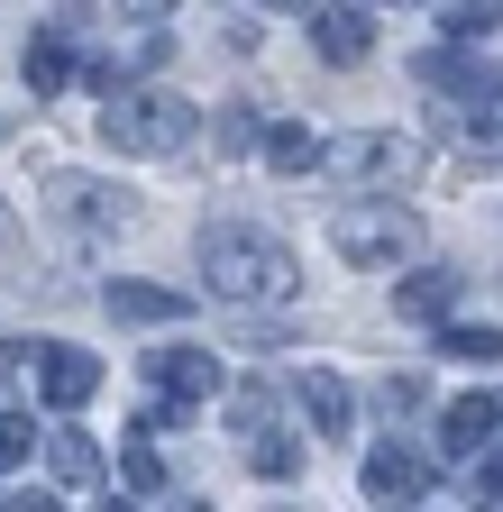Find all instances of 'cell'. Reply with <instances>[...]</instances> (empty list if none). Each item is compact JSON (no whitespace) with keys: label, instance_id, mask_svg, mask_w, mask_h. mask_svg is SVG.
Listing matches in <instances>:
<instances>
[{"label":"cell","instance_id":"cell-1","mask_svg":"<svg viewBox=\"0 0 503 512\" xmlns=\"http://www.w3.org/2000/svg\"><path fill=\"white\" fill-rule=\"evenodd\" d=\"M202 284L220 302H293L302 266H293V247L266 238V229H211L202 238Z\"/></svg>","mask_w":503,"mask_h":512},{"label":"cell","instance_id":"cell-2","mask_svg":"<svg viewBox=\"0 0 503 512\" xmlns=\"http://www.w3.org/2000/svg\"><path fill=\"white\" fill-rule=\"evenodd\" d=\"M101 138L129 156H183L193 147V101L174 92H110L101 101Z\"/></svg>","mask_w":503,"mask_h":512},{"label":"cell","instance_id":"cell-3","mask_svg":"<svg viewBox=\"0 0 503 512\" xmlns=\"http://www.w3.org/2000/svg\"><path fill=\"white\" fill-rule=\"evenodd\" d=\"M330 247L348 256V266L385 275V266H403V256L421 247V220H412V211H394V202H348V211L330 220Z\"/></svg>","mask_w":503,"mask_h":512},{"label":"cell","instance_id":"cell-4","mask_svg":"<svg viewBox=\"0 0 503 512\" xmlns=\"http://www.w3.org/2000/svg\"><path fill=\"white\" fill-rule=\"evenodd\" d=\"M28 366H37V394H46L55 412H83V403L101 394V357H92V348H65V339H37V348H28Z\"/></svg>","mask_w":503,"mask_h":512},{"label":"cell","instance_id":"cell-5","mask_svg":"<svg viewBox=\"0 0 503 512\" xmlns=\"http://www.w3.org/2000/svg\"><path fill=\"white\" fill-rule=\"evenodd\" d=\"M311 55L321 64H366L375 55V28H366V10H348V0H311Z\"/></svg>","mask_w":503,"mask_h":512},{"label":"cell","instance_id":"cell-6","mask_svg":"<svg viewBox=\"0 0 503 512\" xmlns=\"http://www.w3.org/2000/svg\"><path fill=\"white\" fill-rule=\"evenodd\" d=\"M330 165H339V174H357V183H403V174L421 165V147H412V138H394V128H366V138L330 147Z\"/></svg>","mask_w":503,"mask_h":512},{"label":"cell","instance_id":"cell-7","mask_svg":"<svg viewBox=\"0 0 503 512\" xmlns=\"http://www.w3.org/2000/svg\"><path fill=\"white\" fill-rule=\"evenodd\" d=\"M421 494H430V458L421 448H403V439L366 448V503H421Z\"/></svg>","mask_w":503,"mask_h":512},{"label":"cell","instance_id":"cell-8","mask_svg":"<svg viewBox=\"0 0 503 512\" xmlns=\"http://www.w3.org/2000/svg\"><path fill=\"white\" fill-rule=\"evenodd\" d=\"M494 439H503V403L494 394H458L439 412V448H449V458H485Z\"/></svg>","mask_w":503,"mask_h":512},{"label":"cell","instance_id":"cell-9","mask_svg":"<svg viewBox=\"0 0 503 512\" xmlns=\"http://www.w3.org/2000/svg\"><path fill=\"white\" fill-rule=\"evenodd\" d=\"M458 293H467V275H458V266H421V275H403V284H394V320H449V311H458Z\"/></svg>","mask_w":503,"mask_h":512},{"label":"cell","instance_id":"cell-10","mask_svg":"<svg viewBox=\"0 0 503 512\" xmlns=\"http://www.w3.org/2000/svg\"><path fill=\"white\" fill-rule=\"evenodd\" d=\"M147 375L165 384L174 403H202V394H220V357H211V348H156V357H147Z\"/></svg>","mask_w":503,"mask_h":512},{"label":"cell","instance_id":"cell-11","mask_svg":"<svg viewBox=\"0 0 503 512\" xmlns=\"http://www.w3.org/2000/svg\"><path fill=\"white\" fill-rule=\"evenodd\" d=\"M55 192H65V220H74V229H110V238H119V229L138 220L119 183H55Z\"/></svg>","mask_w":503,"mask_h":512},{"label":"cell","instance_id":"cell-12","mask_svg":"<svg viewBox=\"0 0 503 512\" xmlns=\"http://www.w3.org/2000/svg\"><path fill=\"white\" fill-rule=\"evenodd\" d=\"M101 302H110V320H129V330H165V320H183V302L165 284H110Z\"/></svg>","mask_w":503,"mask_h":512},{"label":"cell","instance_id":"cell-13","mask_svg":"<svg viewBox=\"0 0 503 512\" xmlns=\"http://www.w3.org/2000/svg\"><path fill=\"white\" fill-rule=\"evenodd\" d=\"M266 165L275 174H321L330 165V138H321V128H302V119H284L275 138H266Z\"/></svg>","mask_w":503,"mask_h":512},{"label":"cell","instance_id":"cell-14","mask_svg":"<svg viewBox=\"0 0 503 512\" xmlns=\"http://www.w3.org/2000/svg\"><path fill=\"white\" fill-rule=\"evenodd\" d=\"M46 458H55V476H65V494H101V448H92L83 430H55Z\"/></svg>","mask_w":503,"mask_h":512},{"label":"cell","instance_id":"cell-15","mask_svg":"<svg viewBox=\"0 0 503 512\" xmlns=\"http://www.w3.org/2000/svg\"><path fill=\"white\" fill-rule=\"evenodd\" d=\"M19 74H28V92H65L74 83V46L65 37H28L19 46Z\"/></svg>","mask_w":503,"mask_h":512},{"label":"cell","instance_id":"cell-16","mask_svg":"<svg viewBox=\"0 0 503 512\" xmlns=\"http://www.w3.org/2000/svg\"><path fill=\"white\" fill-rule=\"evenodd\" d=\"M293 394H302V412H311V430H321V439L348 430V384H339V375H302Z\"/></svg>","mask_w":503,"mask_h":512},{"label":"cell","instance_id":"cell-17","mask_svg":"<svg viewBox=\"0 0 503 512\" xmlns=\"http://www.w3.org/2000/svg\"><path fill=\"white\" fill-rule=\"evenodd\" d=\"M247 467L275 476V485H284V476H302V439H284L275 421H266V430H247Z\"/></svg>","mask_w":503,"mask_h":512},{"label":"cell","instance_id":"cell-18","mask_svg":"<svg viewBox=\"0 0 503 512\" xmlns=\"http://www.w3.org/2000/svg\"><path fill=\"white\" fill-rule=\"evenodd\" d=\"M439 348H449L458 366H494V357H503V330H494V320H449Z\"/></svg>","mask_w":503,"mask_h":512},{"label":"cell","instance_id":"cell-19","mask_svg":"<svg viewBox=\"0 0 503 512\" xmlns=\"http://www.w3.org/2000/svg\"><path fill=\"white\" fill-rule=\"evenodd\" d=\"M119 485H129V503H156V494H165V458H156L147 439L129 448V458H119Z\"/></svg>","mask_w":503,"mask_h":512},{"label":"cell","instance_id":"cell-20","mask_svg":"<svg viewBox=\"0 0 503 512\" xmlns=\"http://www.w3.org/2000/svg\"><path fill=\"white\" fill-rule=\"evenodd\" d=\"M247 147H266V119L238 101V110H220V156H247Z\"/></svg>","mask_w":503,"mask_h":512},{"label":"cell","instance_id":"cell-21","mask_svg":"<svg viewBox=\"0 0 503 512\" xmlns=\"http://www.w3.org/2000/svg\"><path fill=\"white\" fill-rule=\"evenodd\" d=\"M28 448H37V439H28V421H19V412H0V476L28 467Z\"/></svg>","mask_w":503,"mask_h":512},{"label":"cell","instance_id":"cell-22","mask_svg":"<svg viewBox=\"0 0 503 512\" xmlns=\"http://www.w3.org/2000/svg\"><path fill=\"white\" fill-rule=\"evenodd\" d=\"M439 19H449L458 37H485V28H494V10H485V0H449V10H439Z\"/></svg>","mask_w":503,"mask_h":512},{"label":"cell","instance_id":"cell-23","mask_svg":"<svg viewBox=\"0 0 503 512\" xmlns=\"http://www.w3.org/2000/svg\"><path fill=\"white\" fill-rule=\"evenodd\" d=\"M385 403L394 412H421V375H385Z\"/></svg>","mask_w":503,"mask_h":512},{"label":"cell","instance_id":"cell-24","mask_svg":"<svg viewBox=\"0 0 503 512\" xmlns=\"http://www.w3.org/2000/svg\"><path fill=\"white\" fill-rule=\"evenodd\" d=\"M119 10H129V19H165V0H119Z\"/></svg>","mask_w":503,"mask_h":512},{"label":"cell","instance_id":"cell-25","mask_svg":"<svg viewBox=\"0 0 503 512\" xmlns=\"http://www.w3.org/2000/svg\"><path fill=\"white\" fill-rule=\"evenodd\" d=\"M257 10H311V0H257Z\"/></svg>","mask_w":503,"mask_h":512},{"label":"cell","instance_id":"cell-26","mask_svg":"<svg viewBox=\"0 0 503 512\" xmlns=\"http://www.w3.org/2000/svg\"><path fill=\"white\" fill-rule=\"evenodd\" d=\"M0 138H10V110H0Z\"/></svg>","mask_w":503,"mask_h":512},{"label":"cell","instance_id":"cell-27","mask_svg":"<svg viewBox=\"0 0 503 512\" xmlns=\"http://www.w3.org/2000/svg\"><path fill=\"white\" fill-rule=\"evenodd\" d=\"M0 238H10V211H0Z\"/></svg>","mask_w":503,"mask_h":512},{"label":"cell","instance_id":"cell-28","mask_svg":"<svg viewBox=\"0 0 503 512\" xmlns=\"http://www.w3.org/2000/svg\"><path fill=\"white\" fill-rule=\"evenodd\" d=\"M366 10H385V0H366Z\"/></svg>","mask_w":503,"mask_h":512}]
</instances>
